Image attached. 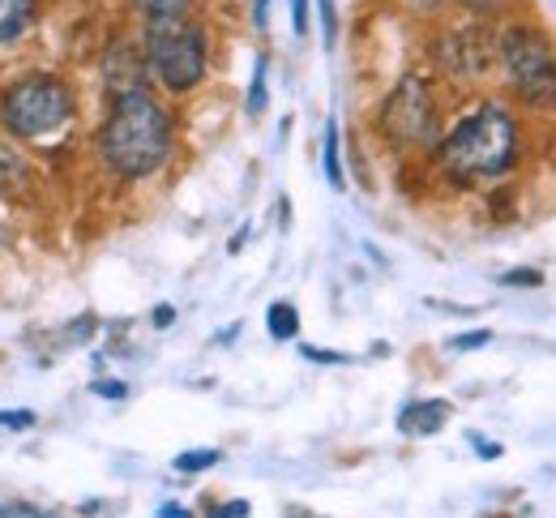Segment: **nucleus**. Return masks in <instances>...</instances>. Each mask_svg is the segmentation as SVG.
<instances>
[{"mask_svg": "<svg viewBox=\"0 0 556 518\" xmlns=\"http://www.w3.org/2000/svg\"><path fill=\"white\" fill-rule=\"evenodd\" d=\"M99 154L125 180L154 176L167 163V154H172V116L150 94V86L116 94L112 116H108V125L99 134Z\"/></svg>", "mask_w": 556, "mask_h": 518, "instance_id": "f257e3e1", "label": "nucleus"}, {"mask_svg": "<svg viewBox=\"0 0 556 518\" xmlns=\"http://www.w3.org/2000/svg\"><path fill=\"white\" fill-rule=\"evenodd\" d=\"M441 159L458 176H505L518 159V125L501 103H480L445 142Z\"/></svg>", "mask_w": 556, "mask_h": 518, "instance_id": "f03ea898", "label": "nucleus"}, {"mask_svg": "<svg viewBox=\"0 0 556 518\" xmlns=\"http://www.w3.org/2000/svg\"><path fill=\"white\" fill-rule=\"evenodd\" d=\"M73 121V90L56 74H26L0 94V125L13 138L39 142Z\"/></svg>", "mask_w": 556, "mask_h": 518, "instance_id": "7ed1b4c3", "label": "nucleus"}, {"mask_svg": "<svg viewBox=\"0 0 556 518\" xmlns=\"http://www.w3.org/2000/svg\"><path fill=\"white\" fill-rule=\"evenodd\" d=\"M146 65L172 94L206 77V35L189 17H146Z\"/></svg>", "mask_w": 556, "mask_h": 518, "instance_id": "20e7f679", "label": "nucleus"}, {"mask_svg": "<svg viewBox=\"0 0 556 518\" xmlns=\"http://www.w3.org/2000/svg\"><path fill=\"white\" fill-rule=\"evenodd\" d=\"M501 61L509 70L514 90L531 108H556V52L531 26H509L501 35Z\"/></svg>", "mask_w": 556, "mask_h": 518, "instance_id": "39448f33", "label": "nucleus"}, {"mask_svg": "<svg viewBox=\"0 0 556 518\" xmlns=\"http://www.w3.org/2000/svg\"><path fill=\"white\" fill-rule=\"evenodd\" d=\"M381 134L390 142H399V147H424V142H437L441 138L432 90H428L424 77L407 74L394 86V94L381 108Z\"/></svg>", "mask_w": 556, "mask_h": 518, "instance_id": "423d86ee", "label": "nucleus"}, {"mask_svg": "<svg viewBox=\"0 0 556 518\" xmlns=\"http://www.w3.org/2000/svg\"><path fill=\"white\" fill-rule=\"evenodd\" d=\"M146 77H150V65H146V48H134L129 39H116L103 56V81L116 94H129V90H146Z\"/></svg>", "mask_w": 556, "mask_h": 518, "instance_id": "0eeeda50", "label": "nucleus"}, {"mask_svg": "<svg viewBox=\"0 0 556 518\" xmlns=\"http://www.w3.org/2000/svg\"><path fill=\"white\" fill-rule=\"evenodd\" d=\"M445 420H450V403H445V399L407 403V407L399 412V429H403V433H412V438H428V433L445 429Z\"/></svg>", "mask_w": 556, "mask_h": 518, "instance_id": "6e6552de", "label": "nucleus"}, {"mask_svg": "<svg viewBox=\"0 0 556 518\" xmlns=\"http://www.w3.org/2000/svg\"><path fill=\"white\" fill-rule=\"evenodd\" d=\"M35 22V0H0V43H13Z\"/></svg>", "mask_w": 556, "mask_h": 518, "instance_id": "1a4fd4ad", "label": "nucleus"}, {"mask_svg": "<svg viewBox=\"0 0 556 518\" xmlns=\"http://www.w3.org/2000/svg\"><path fill=\"white\" fill-rule=\"evenodd\" d=\"M266 330H270L275 343L295 339V334H300V313H295V304H287V300L270 304V308H266Z\"/></svg>", "mask_w": 556, "mask_h": 518, "instance_id": "9d476101", "label": "nucleus"}, {"mask_svg": "<svg viewBox=\"0 0 556 518\" xmlns=\"http://www.w3.org/2000/svg\"><path fill=\"white\" fill-rule=\"evenodd\" d=\"M326 180L334 185V189H343L348 180H343V159H339V125L330 121L326 125Z\"/></svg>", "mask_w": 556, "mask_h": 518, "instance_id": "9b49d317", "label": "nucleus"}, {"mask_svg": "<svg viewBox=\"0 0 556 518\" xmlns=\"http://www.w3.org/2000/svg\"><path fill=\"white\" fill-rule=\"evenodd\" d=\"M270 103V86H266V56L253 65V86H249V116H262Z\"/></svg>", "mask_w": 556, "mask_h": 518, "instance_id": "f8f14e48", "label": "nucleus"}, {"mask_svg": "<svg viewBox=\"0 0 556 518\" xmlns=\"http://www.w3.org/2000/svg\"><path fill=\"white\" fill-rule=\"evenodd\" d=\"M193 0H134V9L146 17H185Z\"/></svg>", "mask_w": 556, "mask_h": 518, "instance_id": "ddd939ff", "label": "nucleus"}, {"mask_svg": "<svg viewBox=\"0 0 556 518\" xmlns=\"http://www.w3.org/2000/svg\"><path fill=\"white\" fill-rule=\"evenodd\" d=\"M214 463H218V450H185V454H176V471H185V476L210 471Z\"/></svg>", "mask_w": 556, "mask_h": 518, "instance_id": "4468645a", "label": "nucleus"}, {"mask_svg": "<svg viewBox=\"0 0 556 518\" xmlns=\"http://www.w3.org/2000/svg\"><path fill=\"white\" fill-rule=\"evenodd\" d=\"M540 283H544V275H540V270H531V266L501 275V288H540Z\"/></svg>", "mask_w": 556, "mask_h": 518, "instance_id": "2eb2a0df", "label": "nucleus"}, {"mask_svg": "<svg viewBox=\"0 0 556 518\" xmlns=\"http://www.w3.org/2000/svg\"><path fill=\"white\" fill-rule=\"evenodd\" d=\"M484 343H492V330H471V334L450 339V352H476V348H484Z\"/></svg>", "mask_w": 556, "mask_h": 518, "instance_id": "dca6fc26", "label": "nucleus"}, {"mask_svg": "<svg viewBox=\"0 0 556 518\" xmlns=\"http://www.w3.org/2000/svg\"><path fill=\"white\" fill-rule=\"evenodd\" d=\"M35 412H0V429H30Z\"/></svg>", "mask_w": 556, "mask_h": 518, "instance_id": "f3484780", "label": "nucleus"}, {"mask_svg": "<svg viewBox=\"0 0 556 518\" xmlns=\"http://www.w3.org/2000/svg\"><path fill=\"white\" fill-rule=\"evenodd\" d=\"M90 390H94L99 399H125V394H129V386H125V381H94Z\"/></svg>", "mask_w": 556, "mask_h": 518, "instance_id": "a211bd4d", "label": "nucleus"}, {"mask_svg": "<svg viewBox=\"0 0 556 518\" xmlns=\"http://www.w3.org/2000/svg\"><path fill=\"white\" fill-rule=\"evenodd\" d=\"M291 26L295 35H308V0H291Z\"/></svg>", "mask_w": 556, "mask_h": 518, "instance_id": "6ab92c4d", "label": "nucleus"}, {"mask_svg": "<svg viewBox=\"0 0 556 518\" xmlns=\"http://www.w3.org/2000/svg\"><path fill=\"white\" fill-rule=\"evenodd\" d=\"M321 4V26H326V48H334V0H317Z\"/></svg>", "mask_w": 556, "mask_h": 518, "instance_id": "aec40b11", "label": "nucleus"}, {"mask_svg": "<svg viewBox=\"0 0 556 518\" xmlns=\"http://www.w3.org/2000/svg\"><path fill=\"white\" fill-rule=\"evenodd\" d=\"M4 518H48V515L35 510V506H26V502H9V506H4Z\"/></svg>", "mask_w": 556, "mask_h": 518, "instance_id": "412c9836", "label": "nucleus"}, {"mask_svg": "<svg viewBox=\"0 0 556 518\" xmlns=\"http://www.w3.org/2000/svg\"><path fill=\"white\" fill-rule=\"evenodd\" d=\"M249 510H253L249 502H227V506L214 510V518H249Z\"/></svg>", "mask_w": 556, "mask_h": 518, "instance_id": "4be33fe9", "label": "nucleus"}, {"mask_svg": "<svg viewBox=\"0 0 556 518\" xmlns=\"http://www.w3.org/2000/svg\"><path fill=\"white\" fill-rule=\"evenodd\" d=\"M463 4H467L471 13H484V17H488V13H501L509 0H463Z\"/></svg>", "mask_w": 556, "mask_h": 518, "instance_id": "5701e85b", "label": "nucleus"}, {"mask_svg": "<svg viewBox=\"0 0 556 518\" xmlns=\"http://www.w3.org/2000/svg\"><path fill=\"white\" fill-rule=\"evenodd\" d=\"M304 356H308V361H321V365H348V356H339V352H317V348H304Z\"/></svg>", "mask_w": 556, "mask_h": 518, "instance_id": "b1692460", "label": "nucleus"}, {"mask_svg": "<svg viewBox=\"0 0 556 518\" xmlns=\"http://www.w3.org/2000/svg\"><path fill=\"white\" fill-rule=\"evenodd\" d=\"M172 321H176V308H172V304H159V308H154V326H159V330H167Z\"/></svg>", "mask_w": 556, "mask_h": 518, "instance_id": "393cba45", "label": "nucleus"}, {"mask_svg": "<svg viewBox=\"0 0 556 518\" xmlns=\"http://www.w3.org/2000/svg\"><path fill=\"white\" fill-rule=\"evenodd\" d=\"M476 445H480V458H496V454H501V445L484 442V438H476Z\"/></svg>", "mask_w": 556, "mask_h": 518, "instance_id": "a878e982", "label": "nucleus"}, {"mask_svg": "<svg viewBox=\"0 0 556 518\" xmlns=\"http://www.w3.org/2000/svg\"><path fill=\"white\" fill-rule=\"evenodd\" d=\"M159 518H189V510H180V506H163Z\"/></svg>", "mask_w": 556, "mask_h": 518, "instance_id": "bb28decb", "label": "nucleus"}, {"mask_svg": "<svg viewBox=\"0 0 556 518\" xmlns=\"http://www.w3.org/2000/svg\"><path fill=\"white\" fill-rule=\"evenodd\" d=\"M412 4H419V9H437L441 0H412Z\"/></svg>", "mask_w": 556, "mask_h": 518, "instance_id": "cd10ccee", "label": "nucleus"}, {"mask_svg": "<svg viewBox=\"0 0 556 518\" xmlns=\"http://www.w3.org/2000/svg\"><path fill=\"white\" fill-rule=\"evenodd\" d=\"M291 518H308V515H304V510H291Z\"/></svg>", "mask_w": 556, "mask_h": 518, "instance_id": "c85d7f7f", "label": "nucleus"}, {"mask_svg": "<svg viewBox=\"0 0 556 518\" xmlns=\"http://www.w3.org/2000/svg\"><path fill=\"white\" fill-rule=\"evenodd\" d=\"M0 518H4V506H0Z\"/></svg>", "mask_w": 556, "mask_h": 518, "instance_id": "c756f323", "label": "nucleus"}]
</instances>
